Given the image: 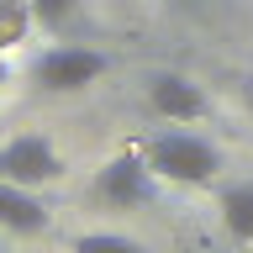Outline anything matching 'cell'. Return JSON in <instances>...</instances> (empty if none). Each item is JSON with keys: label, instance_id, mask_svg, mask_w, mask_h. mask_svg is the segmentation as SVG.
<instances>
[{"label": "cell", "instance_id": "cell-9", "mask_svg": "<svg viewBox=\"0 0 253 253\" xmlns=\"http://www.w3.org/2000/svg\"><path fill=\"white\" fill-rule=\"evenodd\" d=\"M69 253H148V248L126 232H79Z\"/></svg>", "mask_w": 253, "mask_h": 253}, {"label": "cell", "instance_id": "cell-7", "mask_svg": "<svg viewBox=\"0 0 253 253\" xmlns=\"http://www.w3.org/2000/svg\"><path fill=\"white\" fill-rule=\"evenodd\" d=\"M216 211H221V227H227L237 243H253V179L221 185L216 190Z\"/></svg>", "mask_w": 253, "mask_h": 253}, {"label": "cell", "instance_id": "cell-8", "mask_svg": "<svg viewBox=\"0 0 253 253\" xmlns=\"http://www.w3.org/2000/svg\"><path fill=\"white\" fill-rule=\"evenodd\" d=\"M32 27H42L47 37H69L84 21V0H27Z\"/></svg>", "mask_w": 253, "mask_h": 253}, {"label": "cell", "instance_id": "cell-3", "mask_svg": "<svg viewBox=\"0 0 253 253\" xmlns=\"http://www.w3.org/2000/svg\"><path fill=\"white\" fill-rule=\"evenodd\" d=\"M158 185H164V179L148 169V158H142L137 148H126V153L100 164V174H95V201L111 206V211H142V206L158 201Z\"/></svg>", "mask_w": 253, "mask_h": 253}, {"label": "cell", "instance_id": "cell-1", "mask_svg": "<svg viewBox=\"0 0 253 253\" xmlns=\"http://www.w3.org/2000/svg\"><path fill=\"white\" fill-rule=\"evenodd\" d=\"M137 153L148 158V169L158 174V179H169V185H211L221 174V148L211 137H201V132H185V126H158V132H148V137L137 142Z\"/></svg>", "mask_w": 253, "mask_h": 253}, {"label": "cell", "instance_id": "cell-6", "mask_svg": "<svg viewBox=\"0 0 253 253\" xmlns=\"http://www.w3.org/2000/svg\"><path fill=\"white\" fill-rule=\"evenodd\" d=\"M47 227H53V211L42 206V195L11 185V179H0V232L37 237V232H47Z\"/></svg>", "mask_w": 253, "mask_h": 253}, {"label": "cell", "instance_id": "cell-10", "mask_svg": "<svg viewBox=\"0 0 253 253\" xmlns=\"http://www.w3.org/2000/svg\"><path fill=\"white\" fill-rule=\"evenodd\" d=\"M32 27V11H27V0H0V47H11L21 42Z\"/></svg>", "mask_w": 253, "mask_h": 253}, {"label": "cell", "instance_id": "cell-12", "mask_svg": "<svg viewBox=\"0 0 253 253\" xmlns=\"http://www.w3.org/2000/svg\"><path fill=\"white\" fill-rule=\"evenodd\" d=\"M0 253H5V248H0Z\"/></svg>", "mask_w": 253, "mask_h": 253}, {"label": "cell", "instance_id": "cell-2", "mask_svg": "<svg viewBox=\"0 0 253 253\" xmlns=\"http://www.w3.org/2000/svg\"><path fill=\"white\" fill-rule=\"evenodd\" d=\"M106 69H111V58L100 47H90V42H53V47H42V53L32 58V79H37V90H47V95L90 90Z\"/></svg>", "mask_w": 253, "mask_h": 253}, {"label": "cell", "instance_id": "cell-5", "mask_svg": "<svg viewBox=\"0 0 253 253\" xmlns=\"http://www.w3.org/2000/svg\"><path fill=\"white\" fill-rule=\"evenodd\" d=\"M148 106H153V116L185 126V122H201L206 111H211V100H206V90H201L190 74L158 69V74H148Z\"/></svg>", "mask_w": 253, "mask_h": 253}, {"label": "cell", "instance_id": "cell-11", "mask_svg": "<svg viewBox=\"0 0 253 253\" xmlns=\"http://www.w3.org/2000/svg\"><path fill=\"white\" fill-rule=\"evenodd\" d=\"M243 100H248V111H253V79H248V84H243Z\"/></svg>", "mask_w": 253, "mask_h": 253}, {"label": "cell", "instance_id": "cell-4", "mask_svg": "<svg viewBox=\"0 0 253 253\" xmlns=\"http://www.w3.org/2000/svg\"><path fill=\"white\" fill-rule=\"evenodd\" d=\"M63 174H69V164L42 132H16L11 142H0V179H11L21 190H42V185H58Z\"/></svg>", "mask_w": 253, "mask_h": 253}]
</instances>
